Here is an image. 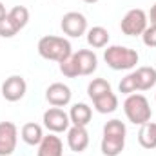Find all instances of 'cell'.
<instances>
[{"label": "cell", "instance_id": "ffe728a7", "mask_svg": "<svg viewBox=\"0 0 156 156\" xmlns=\"http://www.w3.org/2000/svg\"><path fill=\"white\" fill-rule=\"evenodd\" d=\"M111 91H113L111 89V83L105 78H94L87 85V94H89L91 100H96V98H100V96H104V94H107Z\"/></svg>", "mask_w": 156, "mask_h": 156}, {"label": "cell", "instance_id": "44dd1931", "mask_svg": "<svg viewBox=\"0 0 156 156\" xmlns=\"http://www.w3.org/2000/svg\"><path fill=\"white\" fill-rule=\"evenodd\" d=\"M7 16L13 20V24L18 27V29H24L29 22V9L26 5H15L7 11Z\"/></svg>", "mask_w": 156, "mask_h": 156}, {"label": "cell", "instance_id": "ba28073f", "mask_svg": "<svg viewBox=\"0 0 156 156\" xmlns=\"http://www.w3.org/2000/svg\"><path fill=\"white\" fill-rule=\"evenodd\" d=\"M27 91V83L20 75H13V76L5 78V82L2 83V96L7 102H18L26 96Z\"/></svg>", "mask_w": 156, "mask_h": 156}, {"label": "cell", "instance_id": "603a6c76", "mask_svg": "<svg viewBox=\"0 0 156 156\" xmlns=\"http://www.w3.org/2000/svg\"><path fill=\"white\" fill-rule=\"evenodd\" d=\"M104 134H107V136H123L125 138V134H127V129H125V123L122 122V120H109L105 125H104Z\"/></svg>", "mask_w": 156, "mask_h": 156}, {"label": "cell", "instance_id": "d4e9b609", "mask_svg": "<svg viewBox=\"0 0 156 156\" xmlns=\"http://www.w3.org/2000/svg\"><path fill=\"white\" fill-rule=\"evenodd\" d=\"M118 89H120V93L122 94H133V93H136L138 91V85H136V78H134V73H129L125 78H122V82H120V85H118Z\"/></svg>", "mask_w": 156, "mask_h": 156}, {"label": "cell", "instance_id": "6da1fadb", "mask_svg": "<svg viewBox=\"0 0 156 156\" xmlns=\"http://www.w3.org/2000/svg\"><path fill=\"white\" fill-rule=\"evenodd\" d=\"M38 55L45 60L62 62L64 58L73 55V47H71V42L64 37L45 35L38 40Z\"/></svg>", "mask_w": 156, "mask_h": 156}, {"label": "cell", "instance_id": "5b68a950", "mask_svg": "<svg viewBox=\"0 0 156 156\" xmlns=\"http://www.w3.org/2000/svg\"><path fill=\"white\" fill-rule=\"evenodd\" d=\"M60 27H62L64 35H67L71 38H80L82 35L87 33V18L78 11H69L62 16Z\"/></svg>", "mask_w": 156, "mask_h": 156}, {"label": "cell", "instance_id": "e0dca14e", "mask_svg": "<svg viewBox=\"0 0 156 156\" xmlns=\"http://www.w3.org/2000/svg\"><path fill=\"white\" fill-rule=\"evenodd\" d=\"M138 142H140V145L144 149H156V123L154 122H147V123L140 125Z\"/></svg>", "mask_w": 156, "mask_h": 156}, {"label": "cell", "instance_id": "8fae6325", "mask_svg": "<svg viewBox=\"0 0 156 156\" xmlns=\"http://www.w3.org/2000/svg\"><path fill=\"white\" fill-rule=\"evenodd\" d=\"M75 58H76V62H78L80 76H89L98 67V56L91 49H80L78 53H75Z\"/></svg>", "mask_w": 156, "mask_h": 156}, {"label": "cell", "instance_id": "ac0fdd59", "mask_svg": "<svg viewBox=\"0 0 156 156\" xmlns=\"http://www.w3.org/2000/svg\"><path fill=\"white\" fill-rule=\"evenodd\" d=\"M87 44L94 49H102L109 44V31L102 26H94L91 29H87Z\"/></svg>", "mask_w": 156, "mask_h": 156}, {"label": "cell", "instance_id": "7402d4cb", "mask_svg": "<svg viewBox=\"0 0 156 156\" xmlns=\"http://www.w3.org/2000/svg\"><path fill=\"white\" fill-rule=\"evenodd\" d=\"M58 64H60V73H62L64 76H67V78L80 76V69H78V62H76V58H75V53H73L71 56L64 58V60L58 62Z\"/></svg>", "mask_w": 156, "mask_h": 156}, {"label": "cell", "instance_id": "5bb4252c", "mask_svg": "<svg viewBox=\"0 0 156 156\" xmlns=\"http://www.w3.org/2000/svg\"><path fill=\"white\" fill-rule=\"evenodd\" d=\"M134 78H136L138 91H149L156 83V69L149 66H142L134 71Z\"/></svg>", "mask_w": 156, "mask_h": 156}, {"label": "cell", "instance_id": "d6986e66", "mask_svg": "<svg viewBox=\"0 0 156 156\" xmlns=\"http://www.w3.org/2000/svg\"><path fill=\"white\" fill-rule=\"evenodd\" d=\"M93 105H94V109H96L100 115L115 113V111L118 109V96L111 91V93H107V94H104V96L93 100Z\"/></svg>", "mask_w": 156, "mask_h": 156}, {"label": "cell", "instance_id": "83f0119b", "mask_svg": "<svg viewBox=\"0 0 156 156\" xmlns=\"http://www.w3.org/2000/svg\"><path fill=\"white\" fill-rule=\"evenodd\" d=\"M5 15H7V11H5V5H4V4L0 2V20H2V18H4Z\"/></svg>", "mask_w": 156, "mask_h": 156}, {"label": "cell", "instance_id": "484cf974", "mask_svg": "<svg viewBox=\"0 0 156 156\" xmlns=\"http://www.w3.org/2000/svg\"><path fill=\"white\" fill-rule=\"evenodd\" d=\"M142 40L147 47H156V26H147L145 31L142 33Z\"/></svg>", "mask_w": 156, "mask_h": 156}, {"label": "cell", "instance_id": "4fadbf2b", "mask_svg": "<svg viewBox=\"0 0 156 156\" xmlns=\"http://www.w3.org/2000/svg\"><path fill=\"white\" fill-rule=\"evenodd\" d=\"M93 118V111L87 104H75L69 111V120L73 125H78V127H87L89 122Z\"/></svg>", "mask_w": 156, "mask_h": 156}, {"label": "cell", "instance_id": "2e32d148", "mask_svg": "<svg viewBox=\"0 0 156 156\" xmlns=\"http://www.w3.org/2000/svg\"><path fill=\"white\" fill-rule=\"evenodd\" d=\"M44 136H45V134H44L42 125L35 123V122H27V123H24L22 129H20V138H22L27 145H38Z\"/></svg>", "mask_w": 156, "mask_h": 156}, {"label": "cell", "instance_id": "9c48e42d", "mask_svg": "<svg viewBox=\"0 0 156 156\" xmlns=\"http://www.w3.org/2000/svg\"><path fill=\"white\" fill-rule=\"evenodd\" d=\"M71 96H73L71 89L62 82H55L45 89V100L53 107H66L71 102Z\"/></svg>", "mask_w": 156, "mask_h": 156}, {"label": "cell", "instance_id": "3957f363", "mask_svg": "<svg viewBox=\"0 0 156 156\" xmlns=\"http://www.w3.org/2000/svg\"><path fill=\"white\" fill-rule=\"evenodd\" d=\"M123 113L127 120L134 125H144L147 122H151L153 116V111H151V105L147 102V98L144 94H129L123 102Z\"/></svg>", "mask_w": 156, "mask_h": 156}, {"label": "cell", "instance_id": "f1b7e54d", "mask_svg": "<svg viewBox=\"0 0 156 156\" xmlns=\"http://www.w3.org/2000/svg\"><path fill=\"white\" fill-rule=\"evenodd\" d=\"M83 2H85V4H96L98 0H83Z\"/></svg>", "mask_w": 156, "mask_h": 156}, {"label": "cell", "instance_id": "cb8c5ba5", "mask_svg": "<svg viewBox=\"0 0 156 156\" xmlns=\"http://www.w3.org/2000/svg\"><path fill=\"white\" fill-rule=\"evenodd\" d=\"M18 31H20V29L13 24V20H11L7 15L0 20V37H2V38H13Z\"/></svg>", "mask_w": 156, "mask_h": 156}, {"label": "cell", "instance_id": "7c38bea8", "mask_svg": "<svg viewBox=\"0 0 156 156\" xmlns=\"http://www.w3.org/2000/svg\"><path fill=\"white\" fill-rule=\"evenodd\" d=\"M37 156H64V144H62V140L55 133L44 136L42 142L38 144Z\"/></svg>", "mask_w": 156, "mask_h": 156}, {"label": "cell", "instance_id": "30bf717a", "mask_svg": "<svg viewBox=\"0 0 156 156\" xmlns=\"http://www.w3.org/2000/svg\"><path fill=\"white\" fill-rule=\"evenodd\" d=\"M67 145L73 153H83L89 145V133L85 127L73 125L67 129Z\"/></svg>", "mask_w": 156, "mask_h": 156}, {"label": "cell", "instance_id": "52a82bcc", "mask_svg": "<svg viewBox=\"0 0 156 156\" xmlns=\"http://www.w3.org/2000/svg\"><path fill=\"white\" fill-rule=\"evenodd\" d=\"M18 127L13 122H0V156H11L16 149Z\"/></svg>", "mask_w": 156, "mask_h": 156}, {"label": "cell", "instance_id": "7a4b0ae2", "mask_svg": "<svg viewBox=\"0 0 156 156\" xmlns=\"http://www.w3.org/2000/svg\"><path fill=\"white\" fill-rule=\"evenodd\" d=\"M138 53L125 45H109L104 53L105 64L115 71H129L138 64Z\"/></svg>", "mask_w": 156, "mask_h": 156}, {"label": "cell", "instance_id": "8992f818", "mask_svg": "<svg viewBox=\"0 0 156 156\" xmlns=\"http://www.w3.org/2000/svg\"><path fill=\"white\" fill-rule=\"evenodd\" d=\"M42 122H44V127L55 134L58 133H64L69 129L71 125V120H69V115L62 109V107H49L44 116H42Z\"/></svg>", "mask_w": 156, "mask_h": 156}, {"label": "cell", "instance_id": "4316f807", "mask_svg": "<svg viewBox=\"0 0 156 156\" xmlns=\"http://www.w3.org/2000/svg\"><path fill=\"white\" fill-rule=\"evenodd\" d=\"M147 18H149V22H151L153 26H156V4L154 5H151V11H149Z\"/></svg>", "mask_w": 156, "mask_h": 156}, {"label": "cell", "instance_id": "9a60e30c", "mask_svg": "<svg viewBox=\"0 0 156 156\" xmlns=\"http://www.w3.org/2000/svg\"><path fill=\"white\" fill-rule=\"evenodd\" d=\"M123 147H125V138L123 136H107V134L102 136L100 149H102L104 156H120Z\"/></svg>", "mask_w": 156, "mask_h": 156}, {"label": "cell", "instance_id": "277c9868", "mask_svg": "<svg viewBox=\"0 0 156 156\" xmlns=\"http://www.w3.org/2000/svg\"><path fill=\"white\" fill-rule=\"evenodd\" d=\"M147 13L144 9H131L125 13V16L120 22V29L127 37H142V33L147 27Z\"/></svg>", "mask_w": 156, "mask_h": 156}]
</instances>
